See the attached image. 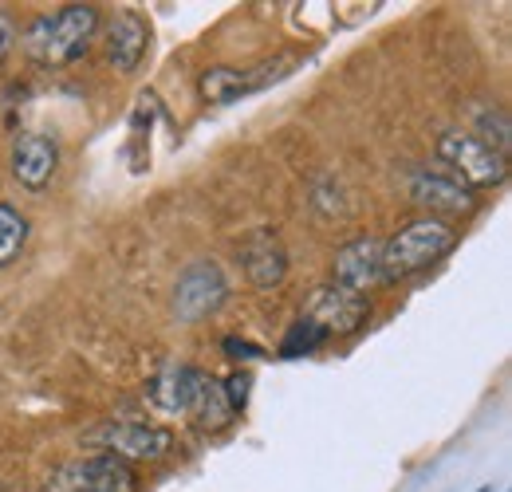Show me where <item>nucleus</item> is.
<instances>
[{"label": "nucleus", "mask_w": 512, "mask_h": 492, "mask_svg": "<svg viewBox=\"0 0 512 492\" xmlns=\"http://www.w3.org/2000/svg\"><path fill=\"white\" fill-rule=\"evenodd\" d=\"M99 24H103V16H99L95 4H64L60 12L36 16L20 44L36 63L64 67V63H75L79 56H87Z\"/></svg>", "instance_id": "1"}, {"label": "nucleus", "mask_w": 512, "mask_h": 492, "mask_svg": "<svg viewBox=\"0 0 512 492\" xmlns=\"http://www.w3.org/2000/svg\"><path fill=\"white\" fill-rule=\"evenodd\" d=\"M453 229L438 217H418V221H406L390 241L383 245V276L386 284H398L422 268H430L434 260H442L449 248H453Z\"/></svg>", "instance_id": "2"}, {"label": "nucleus", "mask_w": 512, "mask_h": 492, "mask_svg": "<svg viewBox=\"0 0 512 492\" xmlns=\"http://www.w3.org/2000/svg\"><path fill=\"white\" fill-rule=\"evenodd\" d=\"M438 162L446 166L453 182L465 189H493L509 178V166L497 150H489L481 138H473L469 130H446L438 138Z\"/></svg>", "instance_id": "3"}, {"label": "nucleus", "mask_w": 512, "mask_h": 492, "mask_svg": "<svg viewBox=\"0 0 512 492\" xmlns=\"http://www.w3.org/2000/svg\"><path fill=\"white\" fill-rule=\"evenodd\" d=\"M83 445L119 461H162L174 453V433L146 422H99L95 430L83 433Z\"/></svg>", "instance_id": "4"}, {"label": "nucleus", "mask_w": 512, "mask_h": 492, "mask_svg": "<svg viewBox=\"0 0 512 492\" xmlns=\"http://www.w3.org/2000/svg\"><path fill=\"white\" fill-rule=\"evenodd\" d=\"M44 492H138V473L119 457L87 453V457H75V461H64L60 469H52Z\"/></svg>", "instance_id": "5"}, {"label": "nucleus", "mask_w": 512, "mask_h": 492, "mask_svg": "<svg viewBox=\"0 0 512 492\" xmlns=\"http://www.w3.org/2000/svg\"><path fill=\"white\" fill-rule=\"evenodd\" d=\"M229 280L213 260H193L174 284V319L178 323H201L205 315L225 304Z\"/></svg>", "instance_id": "6"}, {"label": "nucleus", "mask_w": 512, "mask_h": 492, "mask_svg": "<svg viewBox=\"0 0 512 492\" xmlns=\"http://www.w3.org/2000/svg\"><path fill=\"white\" fill-rule=\"evenodd\" d=\"M367 315H371L367 296L347 292L339 284H327L312 296V308H308L304 319H312L323 335H351V331H359L367 323Z\"/></svg>", "instance_id": "7"}, {"label": "nucleus", "mask_w": 512, "mask_h": 492, "mask_svg": "<svg viewBox=\"0 0 512 492\" xmlns=\"http://www.w3.org/2000/svg\"><path fill=\"white\" fill-rule=\"evenodd\" d=\"M379 268H383V241L379 237H355V241H347L339 248L335 260H331L335 284L347 288V292H359V296H367L383 280Z\"/></svg>", "instance_id": "8"}, {"label": "nucleus", "mask_w": 512, "mask_h": 492, "mask_svg": "<svg viewBox=\"0 0 512 492\" xmlns=\"http://www.w3.org/2000/svg\"><path fill=\"white\" fill-rule=\"evenodd\" d=\"M12 178L16 185H24L28 193H44L52 178H56V166H60V150L48 134H20L12 142Z\"/></svg>", "instance_id": "9"}, {"label": "nucleus", "mask_w": 512, "mask_h": 492, "mask_svg": "<svg viewBox=\"0 0 512 492\" xmlns=\"http://www.w3.org/2000/svg\"><path fill=\"white\" fill-rule=\"evenodd\" d=\"M241 264H245V276L253 288H260V292L280 288L288 276V248L280 245V237L272 229H256L241 245Z\"/></svg>", "instance_id": "10"}, {"label": "nucleus", "mask_w": 512, "mask_h": 492, "mask_svg": "<svg viewBox=\"0 0 512 492\" xmlns=\"http://www.w3.org/2000/svg\"><path fill=\"white\" fill-rule=\"evenodd\" d=\"M182 414H190L193 426L205 433L225 430V426L233 422V406H229V398H225V386H221L213 374L193 370V367H190V390H186V410H182Z\"/></svg>", "instance_id": "11"}, {"label": "nucleus", "mask_w": 512, "mask_h": 492, "mask_svg": "<svg viewBox=\"0 0 512 492\" xmlns=\"http://www.w3.org/2000/svg\"><path fill=\"white\" fill-rule=\"evenodd\" d=\"M410 197L430 213H469L473 209V193L461 182H453L446 170H414Z\"/></svg>", "instance_id": "12"}, {"label": "nucleus", "mask_w": 512, "mask_h": 492, "mask_svg": "<svg viewBox=\"0 0 512 492\" xmlns=\"http://www.w3.org/2000/svg\"><path fill=\"white\" fill-rule=\"evenodd\" d=\"M146 44H150V28L138 12H119L107 24V60L119 75L138 71V63L146 56Z\"/></svg>", "instance_id": "13"}, {"label": "nucleus", "mask_w": 512, "mask_h": 492, "mask_svg": "<svg viewBox=\"0 0 512 492\" xmlns=\"http://www.w3.org/2000/svg\"><path fill=\"white\" fill-rule=\"evenodd\" d=\"M186 390H190V367H166L146 382V402L158 414H182L186 410Z\"/></svg>", "instance_id": "14"}, {"label": "nucleus", "mask_w": 512, "mask_h": 492, "mask_svg": "<svg viewBox=\"0 0 512 492\" xmlns=\"http://www.w3.org/2000/svg\"><path fill=\"white\" fill-rule=\"evenodd\" d=\"M473 123H477V130H469L473 138H481L489 150H497L501 158H509L512 150V123L509 115L501 111V107H473Z\"/></svg>", "instance_id": "15"}, {"label": "nucleus", "mask_w": 512, "mask_h": 492, "mask_svg": "<svg viewBox=\"0 0 512 492\" xmlns=\"http://www.w3.org/2000/svg\"><path fill=\"white\" fill-rule=\"evenodd\" d=\"M28 233H32L28 217L16 205L0 201V268H12L20 260V252L28 245Z\"/></svg>", "instance_id": "16"}, {"label": "nucleus", "mask_w": 512, "mask_h": 492, "mask_svg": "<svg viewBox=\"0 0 512 492\" xmlns=\"http://www.w3.org/2000/svg\"><path fill=\"white\" fill-rule=\"evenodd\" d=\"M323 343H327V335H323L320 327H316L312 319H300V323H292V331L284 335V343H280V355H284V359H300V355H312V351H320Z\"/></svg>", "instance_id": "17"}, {"label": "nucleus", "mask_w": 512, "mask_h": 492, "mask_svg": "<svg viewBox=\"0 0 512 492\" xmlns=\"http://www.w3.org/2000/svg\"><path fill=\"white\" fill-rule=\"evenodd\" d=\"M225 386V398H229V406H233V414L237 410H245V402H249V386H253V378L245 374V370H237L229 382H221Z\"/></svg>", "instance_id": "18"}, {"label": "nucleus", "mask_w": 512, "mask_h": 492, "mask_svg": "<svg viewBox=\"0 0 512 492\" xmlns=\"http://www.w3.org/2000/svg\"><path fill=\"white\" fill-rule=\"evenodd\" d=\"M221 347H225V351H229L233 359H260V355H264V351H260L256 343H249V339H233V335H229V339H225Z\"/></svg>", "instance_id": "19"}, {"label": "nucleus", "mask_w": 512, "mask_h": 492, "mask_svg": "<svg viewBox=\"0 0 512 492\" xmlns=\"http://www.w3.org/2000/svg\"><path fill=\"white\" fill-rule=\"evenodd\" d=\"M8 52H12V28L0 20V63L8 60Z\"/></svg>", "instance_id": "20"}, {"label": "nucleus", "mask_w": 512, "mask_h": 492, "mask_svg": "<svg viewBox=\"0 0 512 492\" xmlns=\"http://www.w3.org/2000/svg\"><path fill=\"white\" fill-rule=\"evenodd\" d=\"M477 492H493V489H489V485H485V489H477Z\"/></svg>", "instance_id": "21"}]
</instances>
